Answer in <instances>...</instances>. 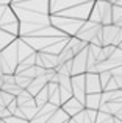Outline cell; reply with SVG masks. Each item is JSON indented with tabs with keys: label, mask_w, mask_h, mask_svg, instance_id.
Wrapping results in <instances>:
<instances>
[{
	"label": "cell",
	"mask_w": 122,
	"mask_h": 123,
	"mask_svg": "<svg viewBox=\"0 0 122 123\" xmlns=\"http://www.w3.org/2000/svg\"><path fill=\"white\" fill-rule=\"evenodd\" d=\"M88 20L100 25H111L113 24V3L108 0H95Z\"/></svg>",
	"instance_id": "cell-1"
},
{
	"label": "cell",
	"mask_w": 122,
	"mask_h": 123,
	"mask_svg": "<svg viewBox=\"0 0 122 123\" xmlns=\"http://www.w3.org/2000/svg\"><path fill=\"white\" fill-rule=\"evenodd\" d=\"M19 39V37H17ZM17 39L13 42L11 45L0 51L2 58V67H3V75L5 73H16V69L19 66V50H17Z\"/></svg>",
	"instance_id": "cell-2"
},
{
	"label": "cell",
	"mask_w": 122,
	"mask_h": 123,
	"mask_svg": "<svg viewBox=\"0 0 122 123\" xmlns=\"http://www.w3.org/2000/svg\"><path fill=\"white\" fill-rule=\"evenodd\" d=\"M86 20H77V19H69V17H61V16H52V25L63 31L67 36H77L80 28L83 27Z\"/></svg>",
	"instance_id": "cell-3"
},
{
	"label": "cell",
	"mask_w": 122,
	"mask_h": 123,
	"mask_svg": "<svg viewBox=\"0 0 122 123\" xmlns=\"http://www.w3.org/2000/svg\"><path fill=\"white\" fill-rule=\"evenodd\" d=\"M102 27H103V25L95 24V22H91V20H86L85 24H83V27L80 28V31L77 33L75 37H78V39H81V41L88 42V44H91L95 37L100 36Z\"/></svg>",
	"instance_id": "cell-4"
},
{
	"label": "cell",
	"mask_w": 122,
	"mask_h": 123,
	"mask_svg": "<svg viewBox=\"0 0 122 123\" xmlns=\"http://www.w3.org/2000/svg\"><path fill=\"white\" fill-rule=\"evenodd\" d=\"M72 92H74V97L85 105L86 95H88L86 93V73L72 76Z\"/></svg>",
	"instance_id": "cell-5"
},
{
	"label": "cell",
	"mask_w": 122,
	"mask_h": 123,
	"mask_svg": "<svg viewBox=\"0 0 122 123\" xmlns=\"http://www.w3.org/2000/svg\"><path fill=\"white\" fill-rule=\"evenodd\" d=\"M86 72H88V48H85L78 55H75V58L72 59V76L83 75Z\"/></svg>",
	"instance_id": "cell-6"
},
{
	"label": "cell",
	"mask_w": 122,
	"mask_h": 123,
	"mask_svg": "<svg viewBox=\"0 0 122 123\" xmlns=\"http://www.w3.org/2000/svg\"><path fill=\"white\" fill-rule=\"evenodd\" d=\"M86 2H91V0H50V14H58Z\"/></svg>",
	"instance_id": "cell-7"
},
{
	"label": "cell",
	"mask_w": 122,
	"mask_h": 123,
	"mask_svg": "<svg viewBox=\"0 0 122 123\" xmlns=\"http://www.w3.org/2000/svg\"><path fill=\"white\" fill-rule=\"evenodd\" d=\"M36 66L44 67V69H56L60 66V58H58V55H53V53L38 51Z\"/></svg>",
	"instance_id": "cell-8"
},
{
	"label": "cell",
	"mask_w": 122,
	"mask_h": 123,
	"mask_svg": "<svg viewBox=\"0 0 122 123\" xmlns=\"http://www.w3.org/2000/svg\"><path fill=\"white\" fill-rule=\"evenodd\" d=\"M103 87L99 73H86V93H102Z\"/></svg>",
	"instance_id": "cell-9"
},
{
	"label": "cell",
	"mask_w": 122,
	"mask_h": 123,
	"mask_svg": "<svg viewBox=\"0 0 122 123\" xmlns=\"http://www.w3.org/2000/svg\"><path fill=\"white\" fill-rule=\"evenodd\" d=\"M61 109H63V111L66 112L70 118H74L77 114H78V112H81L83 109H85V105H83L80 100H77L75 97H72L70 100H67V101L61 106Z\"/></svg>",
	"instance_id": "cell-10"
},
{
	"label": "cell",
	"mask_w": 122,
	"mask_h": 123,
	"mask_svg": "<svg viewBox=\"0 0 122 123\" xmlns=\"http://www.w3.org/2000/svg\"><path fill=\"white\" fill-rule=\"evenodd\" d=\"M49 83H50L49 76H47V75H41V76H38V78H34L33 81H31V84L27 87V90H28V92H30L33 97H36L38 93H39Z\"/></svg>",
	"instance_id": "cell-11"
},
{
	"label": "cell",
	"mask_w": 122,
	"mask_h": 123,
	"mask_svg": "<svg viewBox=\"0 0 122 123\" xmlns=\"http://www.w3.org/2000/svg\"><path fill=\"white\" fill-rule=\"evenodd\" d=\"M97 114H99V111L85 108L81 112H78V114L74 117V120H75V123H95V120H97Z\"/></svg>",
	"instance_id": "cell-12"
},
{
	"label": "cell",
	"mask_w": 122,
	"mask_h": 123,
	"mask_svg": "<svg viewBox=\"0 0 122 123\" xmlns=\"http://www.w3.org/2000/svg\"><path fill=\"white\" fill-rule=\"evenodd\" d=\"M17 50H19V62H22V61L27 59L28 56L36 53V50H34L33 47H30L25 41H22L20 37L17 39Z\"/></svg>",
	"instance_id": "cell-13"
},
{
	"label": "cell",
	"mask_w": 122,
	"mask_h": 123,
	"mask_svg": "<svg viewBox=\"0 0 122 123\" xmlns=\"http://www.w3.org/2000/svg\"><path fill=\"white\" fill-rule=\"evenodd\" d=\"M102 105V93H88L85 100V108L86 109H94L99 111Z\"/></svg>",
	"instance_id": "cell-14"
},
{
	"label": "cell",
	"mask_w": 122,
	"mask_h": 123,
	"mask_svg": "<svg viewBox=\"0 0 122 123\" xmlns=\"http://www.w3.org/2000/svg\"><path fill=\"white\" fill-rule=\"evenodd\" d=\"M16 39H17V36H14V34H11V33H8V31L0 28V51L5 50L8 45H11Z\"/></svg>",
	"instance_id": "cell-15"
},
{
	"label": "cell",
	"mask_w": 122,
	"mask_h": 123,
	"mask_svg": "<svg viewBox=\"0 0 122 123\" xmlns=\"http://www.w3.org/2000/svg\"><path fill=\"white\" fill-rule=\"evenodd\" d=\"M36 56H38V51L34 55H31V56H28L27 59H24L22 62H19L17 69H16V73H20V72H24V70L30 69V67L36 66Z\"/></svg>",
	"instance_id": "cell-16"
},
{
	"label": "cell",
	"mask_w": 122,
	"mask_h": 123,
	"mask_svg": "<svg viewBox=\"0 0 122 123\" xmlns=\"http://www.w3.org/2000/svg\"><path fill=\"white\" fill-rule=\"evenodd\" d=\"M69 120H70L69 115H67L61 108H58V109H56V112L49 118V122H47V123H67Z\"/></svg>",
	"instance_id": "cell-17"
},
{
	"label": "cell",
	"mask_w": 122,
	"mask_h": 123,
	"mask_svg": "<svg viewBox=\"0 0 122 123\" xmlns=\"http://www.w3.org/2000/svg\"><path fill=\"white\" fill-rule=\"evenodd\" d=\"M49 100H50V97H49V87H44L42 90H41L39 93H38L36 97H34V101H36V105H38V108H42V106H46L47 103H49Z\"/></svg>",
	"instance_id": "cell-18"
},
{
	"label": "cell",
	"mask_w": 122,
	"mask_h": 123,
	"mask_svg": "<svg viewBox=\"0 0 122 123\" xmlns=\"http://www.w3.org/2000/svg\"><path fill=\"white\" fill-rule=\"evenodd\" d=\"M16 100H17V105L19 106H24V105H27V103H30V101H33L34 100V97L31 95L30 92H28L27 89H24L20 93H19L17 97H16Z\"/></svg>",
	"instance_id": "cell-19"
},
{
	"label": "cell",
	"mask_w": 122,
	"mask_h": 123,
	"mask_svg": "<svg viewBox=\"0 0 122 123\" xmlns=\"http://www.w3.org/2000/svg\"><path fill=\"white\" fill-rule=\"evenodd\" d=\"M0 90H5V92H8V93H11V95L17 97L24 89H22V87H19L17 84H3V87Z\"/></svg>",
	"instance_id": "cell-20"
},
{
	"label": "cell",
	"mask_w": 122,
	"mask_h": 123,
	"mask_svg": "<svg viewBox=\"0 0 122 123\" xmlns=\"http://www.w3.org/2000/svg\"><path fill=\"white\" fill-rule=\"evenodd\" d=\"M14 75H16V84H17L19 87H22V89H27L31 84V81H33V80L27 78V76H24V75H19V73H14Z\"/></svg>",
	"instance_id": "cell-21"
},
{
	"label": "cell",
	"mask_w": 122,
	"mask_h": 123,
	"mask_svg": "<svg viewBox=\"0 0 122 123\" xmlns=\"http://www.w3.org/2000/svg\"><path fill=\"white\" fill-rule=\"evenodd\" d=\"M100 75V83H102V87H107V84L111 81V78H113V73L111 72H102V73H99Z\"/></svg>",
	"instance_id": "cell-22"
},
{
	"label": "cell",
	"mask_w": 122,
	"mask_h": 123,
	"mask_svg": "<svg viewBox=\"0 0 122 123\" xmlns=\"http://www.w3.org/2000/svg\"><path fill=\"white\" fill-rule=\"evenodd\" d=\"M5 122L6 123H30L28 120H25V118H19V117H14V115H11L9 118H6Z\"/></svg>",
	"instance_id": "cell-23"
},
{
	"label": "cell",
	"mask_w": 122,
	"mask_h": 123,
	"mask_svg": "<svg viewBox=\"0 0 122 123\" xmlns=\"http://www.w3.org/2000/svg\"><path fill=\"white\" fill-rule=\"evenodd\" d=\"M17 108H19V105H17V100H14L13 103H9V105H8V111L11 112L13 115H14V112H16V109H17Z\"/></svg>",
	"instance_id": "cell-24"
},
{
	"label": "cell",
	"mask_w": 122,
	"mask_h": 123,
	"mask_svg": "<svg viewBox=\"0 0 122 123\" xmlns=\"http://www.w3.org/2000/svg\"><path fill=\"white\" fill-rule=\"evenodd\" d=\"M13 0H0V5H11Z\"/></svg>",
	"instance_id": "cell-25"
},
{
	"label": "cell",
	"mask_w": 122,
	"mask_h": 123,
	"mask_svg": "<svg viewBox=\"0 0 122 123\" xmlns=\"http://www.w3.org/2000/svg\"><path fill=\"white\" fill-rule=\"evenodd\" d=\"M67 123H75V120H74V118H70V120L67 122Z\"/></svg>",
	"instance_id": "cell-26"
},
{
	"label": "cell",
	"mask_w": 122,
	"mask_h": 123,
	"mask_svg": "<svg viewBox=\"0 0 122 123\" xmlns=\"http://www.w3.org/2000/svg\"><path fill=\"white\" fill-rule=\"evenodd\" d=\"M3 109H5V108H2V106H0V112H2V111H3Z\"/></svg>",
	"instance_id": "cell-27"
},
{
	"label": "cell",
	"mask_w": 122,
	"mask_h": 123,
	"mask_svg": "<svg viewBox=\"0 0 122 123\" xmlns=\"http://www.w3.org/2000/svg\"><path fill=\"white\" fill-rule=\"evenodd\" d=\"M2 122H3V120H2V118H0V123H2Z\"/></svg>",
	"instance_id": "cell-28"
},
{
	"label": "cell",
	"mask_w": 122,
	"mask_h": 123,
	"mask_svg": "<svg viewBox=\"0 0 122 123\" xmlns=\"http://www.w3.org/2000/svg\"><path fill=\"white\" fill-rule=\"evenodd\" d=\"M2 123H6V122H5V120H3V122H2Z\"/></svg>",
	"instance_id": "cell-29"
}]
</instances>
